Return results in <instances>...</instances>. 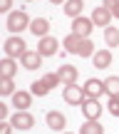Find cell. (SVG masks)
Masks as SVG:
<instances>
[{"label":"cell","instance_id":"9","mask_svg":"<svg viewBox=\"0 0 119 134\" xmlns=\"http://www.w3.org/2000/svg\"><path fill=\"white\" fill-rule=\"evenodd\" d=\"M45 122H47V127L52 132H65V127H67V117L62 112H55V109L45 114Z\"/></svg>","mask_w":119,"mask_h":134},{"label":"cell","instance_id":"3","mask_svg":"<svg viewBox=\"0 0 119 134\" xmlns=\"http://www.w3.org/2000/svg\"><path fill=\"white\" fill-rule=\"evenodd\" d=\"M62 99H65L67 104L80 107L82 102L87 99V92H84V87H77V82H75V85H65V90H62Z\"/></svg>","mask_w":119,"mask_h":134},{"label":"cell","instance_id":"11","mask_svg":"<svg viewBox=\"0 0 119 134\" xmlns=\"http://www.w3.org/2000/svg\"><path fill=\"white\" fill-rule=\"evenodd\" d=\"M20 62H22L25 70H40V67H42V55H40L37 50H27V52L20 57Z\"/></svg>","mask_w":119,"mask_h":134},{"label":"cell","instance_id":"31","mask_svg":"<svg viewBox=\"0 0 119 134\" xmlns=\"http://www.w3.org/2000/svg\"><path fill=\"white\" fill-rule=\"evenodd\" d=\"M112 15H114V18H117V20H119V3H117V5H114V10H112Z\"/></svg>","mask_w":119,"mask_h":134},{"label":"cell","instance_id":"8","mask_svg":"<svg viewBox=\"0 0 119 134\" xmlns=\"http://www.w3.org/2000/svg\"><path fill=\"white\" fill-rule=\"evenodd\" d=\"M84 92H87V97H94V99H99L102 94H107L104 80H97V77H89V80L84 82Z\"/></svg>","mask_w":119,"mask_h":134},{"label":"cell","instance_id":"14","mask_svg":"<svg viewBox=\"0 0 119 134\" xmlns=\"http://www.w3.org/2000/svg\"><path fill=\"white\" fill-rule=\"evenodd\" d=\"M32 92H25V90H18L13 94V107L15 109H30V104H32Z\"/></svg>","mask_w":119,"mask_h":134},{"label":"cell","instance_id":"12","mask_svg":"<svg viewBox=\"0 0 119 134\" xmlns=\"http://www.w3.org/2000/svg\"><path fill=\"white\" fill-rule=\"evenodd\" d=\"M30 32H32L37 40L47 37V32H50V20L47 18H35L32 23H30Z\"/></svg>","mask_w":119,"mask_h":134},{"label":"cell","instance_id":"13","mask_svg":"<svg viewBox=\"0 0 119 134\" xmlns=\"http://www.w3.org/2000/svg\"><path fill=\"white\" fill-rule=\"evenodd\" d=\"M57 77H60L62 85H75L77 77H80V72H77L75 65H62L60 70H57Z\"/></svg>","mask_w":119,"mask_h":134},{"label":"cell","instance_id":"17","mask_svg":"<svg viewBox=\"0 0 119 134\" xmlns=\"http://www.w3.org/2000/svg\"><path fill=\"white\" fill-rule=\"evenodd\" d=\"M92 62H94V67H99V70H107L112 65V52L109 50H97L92 55Z\"/></svg>","mask_w":119,"mask_h":134},{"label":"cell","instance_id":"28","mask_svg":"<svg viewBox=\"0 0 119 134\" xmlns=\"http://www.w3.org/2000/svg\"><path fill=\"white\" fill-rule=\"evenodd\" d=\"M0 10L3 13H13V0H0Z\"/></svg>","mask_w":119,"mask_h":134},{"label":"cell","instance_id":"29","mask_svg":"<svg viewBox=\"0 0 119 134\" xmlns=\"http://www.w3.org/2000/svg\"><path fill=\"white\" fill-rule=\"evenodd\" d=\"M0 119H8V104L0 102Z\"/></svg>","mask_w":119,"mask_h":134},{"label":"cell","instance_id":"23","mask_svg":"<svg viewBox=\"0 0 119 134\" xmlns=\"http://www.w3.org/2000/svg\"><path fill=\"white\" fill-rule=\"evenodd\" d=\"M15 92H18V90H15V82L8 80V77H3V80H0V94H3V97H13Z\"/></svg>","mask_w":119,"mask_h":134},{"label":"cell","instance_id":"33","mask_svg":"<svg viewBox=\"0 0 119 134\" xmlns=\"http://www.w3.org/2000/svg\"><path fill=\"white\" fill-rule=\"evenodd\" d=\"M60 134H72V132H60Z\"/></svg>","mask_w":119,"mask_h":134},{"label":"cell","instance_id":"20","mask_svg":"<svg viewBox=\"0 0 119 134\" xmlns=\"http://www.w3.org/2000/svg\"><path fill=\"white\" fill-rule=\"evenodd\" d=\"M104 42L109 47H119V27H104Z\"/></svg>","mask_w":119,"mask_h":134},{"label":"cell","instance_id":"15","mask_svg":"<svg viewBox=\"0 0 119 134\" xmlns=\"http://www.w3.org/2000/svg\"><path fill=\"white\" fill-rule=\"evenodd\" d=\"M82 40L84 37H80V35H75V32H70L65 40H62V47L67 50L70 55H80V47H82Z\"/></svg>","mask_w":119,"mask_h":134},{"label":"cell","instance_id":"5","mask_svg":"<svg viewBox=\"0 0 119 134\" xmlns=\"http://www.w3.org/2000/svg\"><path fill=\"white\" fill-rule=\"evenodd\" d=\"M80 109H82V114H84V119H99L102 117V104H99V99H94V97H87V99L80 104Z\"/></svg>","mask_w":119,"mask_h":134},{"label":"cell","instance_id":"2","mask_svg":"<svg viewBox=\"0 0 119 134\" xmlns=\"http://www.w3.org/2000/svg\"><path fill=\"white\" fill-rule=\"evenodd\" d=\"M3 50H5V57L18 60V57H22V55L27 52V45H25V40L20 37V35H10L3 42Z\"/></svg>","mask_w":119,"mask_h":134},{"label":"cell","instance_id":"4","mask_svg":"<svg viewBox=\"0 0 119 134\" xmlns=\"http://www.w3.org/2000/svg\"><path fill=\"white\" fill-rule=\"evenodd\" d=\"M10 122H13V127L20 129V132H27V129L35 127V117L30 114L27 109H15V114L10 117Z\"/></svg>","mask_w":119,"mask_h":134},{"label":"cell","instance_id":"30","mask_svg":"<svg viewBox=\"0 0 119 134\" xmlns=\"http://www.w3.org/2000/svg\"><path fill=\"white\" fill-rule=\"evenodd\" d=\"M117 3H119V0H102V5H104V8H109V10H114Z\"/></svg>","mask_w":119,"mask_h":134},{"label":"cell","instance_id":"7","mask_svg":"<svg viewBox=\"0 0 119 134\" xmlns=\"http://www.w3.org/2000/svg\"><path fill=\"white\" fill-rule=\"evenodd\" d=\"M112 10L109 8H104V5H99V8H94L92 10V23L94 25H99V27H109L112 25Z\"/></svg>","mask_w":119,"mask_h":134},{"label":"cell","instance_id":"16","mask_svg":"<svg viewBox=\"0 0 119 134\" xmlns=\"http://www.w3.org/2000/svg\"><path fill=\"white\" fill-rule=\"evenodd\" d=\"M82 8H84V0H67V3L62 5L65 15H67V18H72V20L82 15Z\"/></svg>","mask_w":119,"mask_h":134},{"label":"cell","instance_id":"32","mask_svg":"<svg viewBox=\"0 0 119 134\" xmlns=\"http://www.w3.org/2000/svg\"><path fill=\"white\" fill-rule=\"evenodd\" d=\"M50 3H52V5H65L67 0H50Z\"/></svg>","mask_w":119,"mask_h":134},{"label":"cell","instance_id":"6","mask_svg":"<svg viewBox=\"0 0 119 134\" xmlns=\"http://www.w3.org/2000/svg\"><path fill=\"white\" fill-rule=\"evenodd\" d=\"M92 27H94V23H92V18H75L72 20V32L80 35V37H89L92 35Z\"/></svg>","mask_w":119,"mask_h":134},{"label":"cell","instance_id":"1","mask_svg":"<svg viewBox=\"0 0 119 134\" xmlns=\"http://www.w3.org/2000/svg\"><path fill=\"white\" fill-rule=\"evenodd\" d=\"M30 23H32V20L27 18V13H25V10H13V13H8L5 27H8L13 35H20L22 30H30Z\"/></svg>","mask_w":119,"mask_h":134},{"label":"cell","instance_id":"34","mask_svg":"<svg viewBox=\"0 0 119 134\" xmlns=\"http://www.w3.org/2000/svg\"><path fill=\"white\" fill-rule=\"evenodd\" d=\"M25 3H32V0H25Z\"/></svg>","mask_w":119,"mask_h":134},{"label":"cell","instance_id":"21","mask_svg":"<svg viewBox=\"0 0 119 134\" xmlns=\"http://www.w3.org/2000/svg\"><path fill=\"white\" fill-rule=\"evenodd\" d=\"M104 87H107V94H109V97H119V77L117 75L107 77V80H104Z\"/></svg>","mask_w":119,"mask_h":134},{"label":"cell","instance_id":"22","mask_svg":"<svg viewBox=\"0 0 119 134\" xmlns=\"http://www.w3.org/2000/svg\"><path fill=\"white\" fill-rule=\"evenodd\" d=\"M30 92H32L35 97H47V94H50V87L45 85L42 80H35L32 85H30Z\"/></svg>","mask_w":119,"mask_h":134},{"label":"cell","instance_id":"19","mask_svg":"<svg viewBox=\"0 0 119 134\" xmlns=\"http://www.w3.org/2000/svg\"><path fill=\"white\" fill-rule=\"evenodd\" d=\"M80 134H104V127L99 124V119H87L80 127Z\"/></svg>","mask_w":119,"mask_h":134},{"label":"cell","instance_id":"27","mask_svg":"<svg viewBox=\"0 0 119 134\" xmlns=\"http://www.w3.org/2000/svg\"><path fill=\"white\" fill-rule=\"evenodd\" d=\"M13 122L10 119H0V134H13Z\"/></svg>","mask_w":119,"mask_h":134},{"label":"cell","instance_id":"18","mask_svg":"<svg viewBox=\"0 0 119 134\" xmlns=\"http://www.w3.org/2000/svg\"><path fill=\"white\" fill-rule=\"evenodd\" d=\"M15 72H18V62H15L13 57H3V62H0V77H8V80H13Z\"/></svg>","mask_w":119,"mask_h":134},{"label":"cell","instance_id":"25","mask_svg":"<svg viewBox=\"0 0 119 134\" xmlns=\"http://www.w3.org/2000/svg\"><path fill=\"white\" fill-rule=\"evenodd\" d=\"M42 82L52 90V87H60V77H57V72H47V75H42Z\"/></svg>","mask_w":119,"mask_h":134},{"label":"cell","instance_id":"10","mask_svg":"<svg viewBox=\"0 0 119 134\" xmlns=\"http://www.w3.org/2000/svg\"><path fill=\"white\" fill-rule=\"evenodd\" d=\"M57 47H60V42L55 37H50V35L37 42V52L42 55V57H52V55H57Z\"/></svg>","mask_w":119,"mask_h":134},{"label":"cell","instance_id":"24","mask_svg":"<svg viewBox=\"0 0 119 134\" xmlns=\"http://www.w3.org/2000/svg\"><path fill=\"white\" fill-rule=\"evenodd\" d=\"M97 50H94V42H92L89 37H84L82 40V47H80V57H92Z\"/></svg>","mask_w":119,"mask_h":134},{"label":"cell","instance_id":"26","mask_svg":"<svg viewBox=\"0 0 119 134\" xmlns=\"http://www.w3.org/2000/svg\"><path fill=\"white\" fill-rule=\"evenodd\" d=\"M107 109H109L112 117H119V97H109V102H107Z\"/></svg>","mask_w":119,"mask_h":134}]
</instances>
